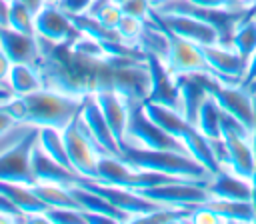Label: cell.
Returning <instances> with one entry per match:
<instances>
[{
  "label": "cell",
  "instance_id": "cell-1",
  "mask_svg": "<svg viewBox=\"0 0 256 224\" xmlns=\"http://www.w3.org/2000/svg\"><path fill=\"white\" fill-rule=\"evenodd\" d=\"M40 58L36 68L44 88L86 98L106 90L118 92L130 106L144 102L150 88L146 60L112 54H86L70 40L50 42L38 36Z\"/></svg>",
  "mask_w": 256,
  "mask_h": 224
},
{
  "label": "cell",
  "instance_id": "cell-2",
  "mask_svg": "<svg viewBox=\"0 0 256 224\" xmlns=\"http://www.w3.org/2000/svg\"><path fill=\"white\" fill-rule=\"evenodd\" d=\"M0 106L6 112H10L16 118V122L36 128L52 126L62 130L80 114L84 98H76L54 88H40L24 96H12Z\"/></svg>",
  "mask_w": 256,
  "mask_h": 224
},
{
  "label": "cell",
  "instance_id": "cell-3",
  "mask_svg": "<svg viewBox=\"0 0 256 224\" xmlns=\"http://www.w3.org/2000/svg\"><path fill=\"white\" fill-rule=\"evenodd\" d=\"M120 158H124L132 166L162 172L182 180L204 182L210 176L208 170L202 164H198L190 154L178 152V150H154V148H142V146L124 142L120 144Z\"/></svg>",
  "mask_w": 256,
  "mask_h": 224
},
{
  "label": "cell",
  "instance_id": "cell-4",
  "mask_svg": "<svg viewBox=\"0 0 256 224\" xmlns=\"http://www.w3.org/2000/svg\"><path fill=\"white\" fill-rule=\"evenodd\" d=\"M202 82L208 90V94L214 96L218 106L222 108L224 114L232 116L238 120L248 132H252L254 122H256V100L254 92L248 90L244 84H232L224 82L212 72H202Z\"/></svg>",
  "mask_w": 256,
  "mask_h": 224
},
{
  "label": "cell",
  "instance_id": "cell-5",
  "mask_svg": "<svg viewBox=\"0 0 256 224\" xmlns=\"http://www.w3.org/2000/svg\"><path fill=\"white\" fill-rule=\"evenodd\" d=\"M98 182L104 184H112V186H122V188H130V190H142V188H150L162 182H170V180H182V178H174L162 172H154V170H144L138 166H132L130 162H126L120 156H112V154H102L98 158Z\"/></svg>",
  "mask_w": 256,
  "mask_h": 224
},
{
  "label": "cell",
  "instance_id": "cell-6",
  "mask_svg": "<svg viewBox=\"0 0 256 224\" xmlns=\"http://www.w3.org/2000/svg\"><path fill=\"white\" fill-rule=\"evenodd\" d=\"M62 138H64V144H66V152H68L72 170L82 178L96 180V176H98V158L104 152L100 150V146L96 144L92 134L88 132L80 114L62 128Z\"/></svg>",
  "mask_w": 256,
  "mask_h": 224
},
{
  "label": "cell",
  "instance_id": "cell-7",
  "mask_svg": "<svg viewBox=\"0 0 256 224\" xmlns=\"http://www.w3.org/2000/svg\"><path fill=\"white\" fill-rule=\"evenodd\" d=\"M226 150V166L234 174L242 178H252L256 172V160L252 152V142H250V132L232 116L224 114L222 116V134H220Z\"/></svg>",
  "mask_w": 256,
  "mask_h": 224
},
{
  "label": "cell",
  "instance_id": "cell-8",
  "mask_svg": "<svg viewBox=\"0 0 256 224\" xmlns=\"http://www.w3.org/2000/svg\"><path fill=\"white\" fill-rule=\"evenodd\" d=\"M126 142L142 148H154V150H178L186 152L184 144L164 132L144 110L142 102H136L128 110V126H126ZM188 154V152H186Z\"/></svg>",
  "mask_w": 256,
  "mask_h": 224
},
{
  "label": "cell",
  "instance_id": "cell-9",
  "mask_svg": "<svg viewBox=\"0 0 256 224\" xmlns=\"http://www.w3.org/2000/svg\"><path fill=\"white\" fill-rule=\"evenodd\" d=\"M36 144H38V128L34 126L10 148L0 152V180L34 186L36 178L32 174V150Z\"/></svg>",
  "mask_w": 256,
  "mask_h": 224
},
{
  "label": "cell",
  "instance_id": "cell-10",
  "mask_svg": "<svg viewBox=\"0 0 256 224\" xmlns=\"http://www.w3.org/2000/svg\"><path fill=\"white\" fill-rule=\"evenodd\" d=\"M158 26L166 34V54L162 60L166 62L168 70L174 76L176 74H190V72H210V66L206 62V56H204V50L200 44L174 34L172 30H168L162 24H158Z\"/></svg>",
  "mask_w": 256,
  "mask_h": 224
},
{
  "label": "cell",
  "instance_id": "cell-11",
  "mask_svg": "<svg viewBox=\"0 0 256 224\" xmlns=\"http://www.w3.org/2000/svg\"><path fill=\"white\" fill-rule=\"evenodd\" d=\"M142 196L164 204V206H186V208H194L198 204H204L210 194L206 190V180L204 182H196V180H170V182H162L150 188H142L138 190Z\"/></svg>",
  "mask_w": 256,
  "mask_h": 224
},
{
  "label": "cell",
  "instance_id": "cell-12",
  "mask_svg": "<svg viewBox=\"0 0 256 224\" xmlns=\"http://www.w3.org/2000/svg\"><path fill=\"white\" fill-rule=\"evenodd\" d=\"M150 18L162 26H166L168 30H172L174 34L186 38V40H192L200 46H208V44H216L218 42V30L196 18V16H190V14H178V12H160L156 8L150 10Z\"/></svg>",
  "mask_w": 256,
  "mask_h": 224
},
{
  "label": "cell",
  "instance_id": "cell-13",
  "mask_svg": "<svg viewBox=\"0 0 256 224\" xmlns=\"http://www.w3.org/2000/svg\"><path fill=\"white\" fill-rule=\"evenodd\" d=\"M146 64L150 72V88H148L146 100L180 110V88H178L176 76L168 70L166 62L154 52H146Z\"/></svg>",
  "mask_w": 256,
  "mask_h": 224
},
{
  "label": "cell",
  "instance_id": "cell-14",
  "mask_svg": "<svg viewBox=\"0 0 256 224\" xmlns=\"http://www.w3.org/2000/svg\"><path fill=\"white\" fill-rule=\"evenodd\" d=\"M34 26H36V36L50 42H64L80 34L70 14L64 8H60L56 2H46L34 14Z\"/></svg>",
  "mask_w": 256,
  "mask_h": 224
},
{
  "label": "cell",
  "instance_id": "cell-15",
  "mask_svg": "<svg viewBox=\"0 0 256 224\" xmlns=\"http://www.w3.org/2000/svg\"><path fill=\"white\" fill-rule=\"evenodd\" d=\"M202 50H204L206 62L210 66V72L214 76H218L224 82H232V84L244 82L248 60H244L232 46H224V44L216 42V44L202 46Z\"/></svg>",
  "mask_w": 256,
  "mask_h": 224
},
{
  "label": "cell",
  "instance_id": "cell-16",
  "mask_svg": "<svg viewBox=\"0 0 256 224\" xmlns=\"http://www.w3.org/2000/svg\"><path fill=\"white\" fill-rule=\"evenodd\" d=\"M0 48L12 64H34L40 58V42L36 34L18 32L10 26H0Z\"/></svg>",
  "mask_w": 256,
  "mask_h": 224
},
{
  "label": "cell",
  "instance_id": "cell-17",
  "mask_svg": "<svg viewBox=\"0 0 256 224\" xmlns=\"http://www.w3.org/2000/svg\"><path fill=\"white\" fill-rule=\"evenodd\" d=\"M80 118L86 124L88 132L92 134V138L96 140V144L100 146V150L104 154H112V156H120V144L114 136V132L110 130L98 102L94 100V96H86L84 98V106L80 110Z\"/></svg>",
  "mask_w": 256,
  "mask_h": 224
},
{
  "label": "cell",
  "instance_id": "cell-18",
  "mask_svg": "<svg viewBox=\"0 0 256 224\" xmlns=\"http://www.w3.org/2000/svg\"><path fill=\"white\" fill-rule=\"evenodd\" d=\"M94 100L98 102V106H100V110H102L110 130L114 132L118 144H124L126 142V126H128L130 104L118 92H112V90L94 94Z\"/></svg>",
  "mask_w": 256,
  "mask_h": 224
},
{
  "label": "cell",
  "instance_id": "cell-19",
  "mask_svg": "<svg viewBox=\"0 0 256 224\" xmlns=\"http://www.w3.org/2000/svg\"><path fill=\"white\" fill-rule=\"evenodd\" d=\"M176 82L180 88V112L188 122H192L196 126L200 104L208 94V90L202 82V72L176 74Z\"/></svg>",
  "mask_w": 256,
  "mask_h": 224
},
{
  "label": "cell",
  "instance_id": "cell-20",
  "mask_svg": "<svg viewBox=\"0 0 256 224\" xmlns=\"http://www.w3.org/2000/svg\"><path fill=\"white\" fill-rule=\"evenodd\" d=\"M206 190L214 198H226V200H240L250 202V180L234 174L228 168H222L212 176V180H206Z\"/></svg>",
  "mask_w": 256,
  "mask_h": 224
},
{
  "label": "cell",
  "instance_id": "cell-21",
  "mask_svg": "<svg viewBox=\"0 0 256 224\" xmlns=\"http://www.w3.org/2000/svg\"><path fill=\"white\" fill-rule=\"evenodd\" d=\"M0 194L6 196L20 212H24L26 218H40L42 212L48 208V206L36 196L34 188L28 186V184L0 180Z\"/></svg>",
  "mask_w": 256,
  "mask_h": 224
},
{
  "label": "cell",
  "instance_id": "cell-22",
  "mask_svg": "<svg viewBox=\"0 0 256 224\" xmlns=\"http://www.w3.org/2000/svg\"><path fill=\"white\" fill-rule=\"evenodd\" d=\"M142 104H144L146 114H148L164 132H168L170 136H174V138L180 140V142H182V136L194 126L192 122H188V120L182 116L180 110H176V108H172V106L158 104V102H148V100H144Z\"/></svg>",
  "mask_w": 256,
  "mask_h": 224
},
{
  "label": "cell",
  "instance_id": "cell-23",
  "mask_svg": "<svg viewBox=\"0 0 256 224\" xmlns=\"http://www.w3.org/2000/svg\"><path fill=\"white\" fill-rule=\"evenodd\" d=\"M182 144H184L186 152H188L198 164H202V166L208 170L210 176H214L216 172L222 170V166H220V162H218V158H216V154H214V144H212V140H210L208 136H204L196 126H192V128L182 136Z\"/></svg>",
  "mask_w": 256,
  "mask_h": 224
},
{
  "label": "cell",
  "instance_id": "cell-24",
  "mask_svg": "<svg viewBox=\"0 0 256 224\" xmlns=\"http://www.w3.org/2000/svg\"><path fill=\"white\" fill-rule=\"evenodd\" d=\"M32 174L36 182H60V184H72L76 182V176H78L76 172L52 160L38 144L32 150Z\"/></svg>",
  "mask_w": 256,
  "mask_h": 224
},
{
  "label": "cell",
  "instance_id": "cell-25",
  "mask_svg": "<svg viewBox=\"0 0 256 224\" xmlns=\"http://www.w3.org/2000/svg\"><path fill=\"white\" fill-rule=\"evenodd\" d=\"M70 190L80 206V210H88V212H98V214H104L108 218H112L114 222H120V220H130V216L122 210H118L112 202H108L104 196H100L98 192L94 190H88L76 182L70 184Z\"/></svg>",
  "mask_w": 256,
  "mask_h": 224
},
{
  "label": "cell",
  "instance_id": "cell-26",
  "mask_svg": "<svg viewBox=\"0 0 256 224\" xmlns=\"http://www.w3.org/2000/svg\"><path fill=\"white\" fill-rule=\"evenodd\" d=\"M222 116H224V112L218 106V102L214 100V96L206 94V98L202 100L200 110H198L196 128L210 140H218L222 134Z\"/></svg>",
  "mask_w": 256,
  "mask_h": 224
},
{
  "label": "cell",
  "instance_id": "cell-27",
  "mask_svg": "<svg viewBox=\"0 0 256 224\" xmlns=\"http://www.w3.org/2000/svg\"><path fill=\"white\" fill-rule=\"evenodd\" d=\"M36 196L46 204L54 208H78V202L70 190V184H60V182H36L34 186Z\"/></svg>",
  "mask_w": 256,
  "mask_h": 224
},
{
  "label": "cell",
  "instance_id": "cell-28",
  "mask_svg": "<svg viewBox=\"0 0 256 224\" xmlns=\"http://www.w3.org/2000/svg\"><path fill=\"white\" fill-rule=\"evenodd\" d=\"M8 84L16 96H24L44 88L42 76L34 64H12L8 74Z\"/></svg>",
  "mask_w": 256,
  "mask_h": 224
},
{
  "label": "cell",
  "instance_id": "cell-29",
  "mask_svg": "<svg viewBox=\"0 0 256 224\" xmlns=\"http://www.w3.org/2000/svg\"><path fill=\"white\" fill-rule=\"evenodd\" d=\"M206 208L214 210L224 222L238 220V222H254V210L250 202H240V200H226V198H214L210 196L204 202Z\"/></svg>",
  "mask_w": 256,
  "mask_h": 224
},
{
  "label": "cell",
  "instance_id": "cell-30",
  "mask_svg": "<svg viewBox=\"0 0 256 224\" xmlns=\"http://www.w3.org/2000/svg\"><path fill=\"white\" fill-rule=\"evenodd\" d=\"M38 146H40L52 160H56V162L62 164L64 168L72 170V164H70V158H68V152H66V144H64V138H62V130L52 128V126L38 128ZM72 172H74V170H72Z\"/></svg>",
  "mask_w": 256,
  "mask_h": 224
},
{
  "label": "cell",
  "instance_id": "cell-31",
  "mask_svg": "<svg viewBox=\"0 0 256 224\" xmlns=\"http://www.w3.org/2000/svg\"><path fill=\"white\" fill-rule=\"evenodd\" d=\"M70 18H72V22H74V26H76V30H78L80 34H86V36L98 40L100 44L124 40V38L118 34V30H110V28L102 26L96 16H90V14H86V12H80V14H70Z\"/></svg>",
  "mask_w": 256,
  "mask_h": 224
},
{
  "label": "cell",
  "instance_id": "cell-32",
  "mask_svg": "<svg viewBox=\"0 0 256 224\" xmlns=\"http://www.w3.org/2000/svg\"><path fill=\"white\" fill-rule=\"evenodd\" d=\"M232 48L244 60H248L254 54V50H256V20L254 18L238 20L234 34H232Z\"/></svg>",
  "mask_w": 256,
  "mask_h": 224
},
{
  "label": "cell",
  "instance_id": "cell-33",
  "mask_svg": "<svg viewBox=\"0 0 256 224\" xmlns=\"http://www.w3.org/2000/svg\"><path fill=\"white\" fill-rule=\"evenodd\" d=\"M8 26L14 28V30H18V32L36 34L34 12L22 0H12L10 6H8Z\"/></svg>",
  "mask_w": 256,
  "mask_h": 224
},
{
  "label": "cell",
  "instance_id": "cell-34",
  "mask_svg": "<svg viewBox=\"0 0 256 224\" xmlns=\"http://www.w3.org/2000/svg\"><path fill=\"white\" fill-rule=\"evenodd\" d=\"M40 220L56 222V224H60V222H80V224L86 222L82 210H78V208H54V206H48L42 212Z\"/></svg>",
  "mask_w": 256,
  "mask_h": 224
},
{
  "label": "cell",
  "instance_id": "cell-35",
  "mask_svg": "<svg viewBox=\"0 0 256 224\" xmlns=\"http://www.w3.org/2000/svg\"><path fill=\"white\" fill-rule=\"evenodd\" d=\"M146 22H148V20H140V18L126 16V14H124L116 30H118V34H120L126 42H134V44H138V40H140L144 28H146Z\"/></svg>",
  "mask_w": 256,
  "mask_h": 224
},
{
  "label": "cell",
  "instance_id": "cell-36",
  "mask_svg": "<svg viewBox=\"0 0 256 224\" xmlns=\"http://www.w3.org/2000/svg\"><path fill=\"white\" fill-rule=\"evenodd\" d=\"M94 16L98 18V22H100L102 26H106V28H110V30H116L118 24H120V20H122V16H124V12H122V8H120L118 4L108 2V4L102 6Z\"/></svg>",
  "mask_w": 256,
  "mask_h": 224
},
{
  "label": "cell",
  "instance_id": "cell-37",
  "mask_svg": "<svg viewBox=\"0 0 256 224\" xmlns=\"http://www.w3.org/2000/svg\"><path fill=\"white\" fill-rule=\"evenodd\" d=\"M120 8H122V12L126 16L148 20L150 18V10H152V4H150V0H126Z\"/></svg>",
  "mask_w": 256,
  "mask_h": 224
},
{
  "label": "cell",
  "instance_id": "cell-38",
  "mask_svg": "<svg viewBox=\"0 0 256 224\" xmlns=\"http://www.w3.org/2000/svg\"><path fill=\"white\" fill-rule=\"evenodd\" d=\"M188 220H192V222H196V224H216V222H224V220H222L214 210L206 208L204 204L194 206V208L190 210Z\"/></svg>",
  "mask_w": 256,
  "mask_h": 224
},
{
  "label": "cell",
  "instance_id": "cell-39",
  "mask_svg": "<svg viewBox=\"0 0 256 224\" xmlns=\"http://www.w3.org/2000/svg\"><path fill=\"white\" fill-rule=\"evenodd\" d=\"M60 8H64L68 14H80V12H86L88 6L92 4V0H58L56 2Z\"/></svg>",
  "mask_w": 256,
  "mask_h": 224
},
{
  "label": "cell",
  "instance_id": "cell-40",
  "mask_svg": "<svg viewBox=\"0 0 256 224\" xmlns=\"http://www.w3.org/2000/svg\"><path fill=\"white\" fill-rule=\"evenodd\" d=\"M14 124H18V122H16V118L0 106V136H2V134H6Z\"/></svg>",
  "mask_w": 256,
  "mask_h": 224
},
{
  "label": "cell",
  "instance_id": "cell-41",
  "mask_svg": "<svg viewBox=\"0 0 256 224\" xmlns=\"http://www.w3.org/2000/svg\"><path fill=\"white\" fill-rule=\"evenodd\" d=\"M256 78V50H254V54L248 58V66H246V74H244V86H248L252 80Z\"/></svg>",
  "mask_w": 256,
  "mask_h": 224
},
{
  "label": "cell",
  "instance_id": "cell-42",
  "mask_svg": "<svg viewBox=\"0 0 256 224\" xmlns=\"http://www.w3.org/2000/svg\"><path fill=\"white\" fill-rule=\"evenodd\" d=\"M10 68H12V60H10V58L6 56V52L0 48V80H8Z\"/></svg>",
  "mask_w": 256,
  "mask_h": 224
},
{
  "label": "cell",
  "instance_id": "cell-43",
  "mask_svg": "<svg viewBox=\"0 0 256 224\" xmlns=\"http://www.w3.org/2000/svg\"><path fill=\"white\" fill-rule=\"evenodd\" d=\"M12 96H16V94H14V90L10 88L8 80H0V104L6 102V100H10Z\"/></svg>",
  "mask_w": 256,
  "mask_h": 224
},
{
  "label": "cell",
  "instance_id": "cell-44",
  "mask_svg": "<svg viewBox=\"0 0 256 224\" xmlns=\"http://www.w3.org/2000/svg\"><path fill=\"white\" fill-rule=\"evenodd\" d=\"M194 2L196 6H202V8H224V0H190Z\"/></svg>",
  "mask_w": 256,
  "mask_h": 224
},
{
  "label": "cell",
  "instance_id": "cell-45",
  "mask_svg": "<svg viewBox=\"0 0 256 224\" xmlns=\"http://www.w3.org/2000/svg\"><path fill=\"white\" fill-rule=\"evenodd\" d=\"M250 188H252L250 204H252V210H254V222H256V172H254V174H252V178H250Z\"/></svg>",
  "mask_w": 256,
  "mask_h": 224
},
{
  "label": "cell",
  "instance_id": "cell-46",
  "mask_svg": "<svg viewBox=\"0 0 256 224\" xmlns=\"http://www.w3.org/2000/svg\"><path fill=\"white\" fill-rule=\"evenodd\" d=\"M22 2H24V4H26V6L36 14V12H38V10H40L48 0H22Z\"/></svg>",
  "mask_w": 256,
  "mask_h": 224
},
{
  "label": "cell",
  "instance_id": "cell-47",
  "mask_svg": "<svg viewBox=\"0 0 256 224\" xmlns=\"http://www.w3.org/2000/svg\"><path fill=\"white\" fill-rule=\"evenodd\" d=\"M256 100V98H254ZM250 142H252V152H254V160H256V122H254V128L250 132Z\"/></svg>",
  "mask_w": 256,
  "mask_h": 224
},
{
  "label": "cell",
  "instance_id": "cell-48",
  "mask_svg": "<svg viewBox=\"0 0 256 224\" xmlns=\"http://www.w3.org/2000/svg\"><path fill=\"white\" fill-rule=\"evenodd\" d=\"M240 4H242V8H244V12H246V10H250V8H254V4H256V0H240Z\"/></svg>",
  "mask_w": 256,
  "mask_h": 224
},
{
  "label": "cell",
  "instance_id": "cell-49",
  "mask_svg": "<svg viewBox=\"0 0 256 224\" xmlns=\"http://www.w3.org/2000/svg\"><path fill=\"white\" fill-rule=\"evenodd\" d=\"M168 0H150V4H152V8H160V6H164Z\"/></svg>",
  "mask_w": 256,
  "mask_h": 224
},
{
  "label": "cell",
  "instance_id": "cell-50",
  "mask_svg": "<svg viewBox=\"0 0 256 224\" xmlns=\"http://www.w3.org/2000/svg\"><path fill=\"white\" fill-rule=\"evenodd\" d=\"M248 90H250V92H254V94H256V78H254V80H252V82H250V84H248Z\"/></svg>",
  "mask_w": 256,
  "mask_h": 224
},
{
  "label": "cell",
  "instance_id": "cell-51",
  "mask_svg": "<svg viewBox=\"0 0 256 224\" xmlns=\"http://www.w3.org/2000/svg\"><path fill=\"white\" fill-rule=\"evenodd\" d=\"M112 2H114V4H118V6H122V4L126 2V0H112Z\"/></svg>",
  "mask_w": 256,
  "mask_h": 224
},
{
  "label": "cell",
  "instance_id": "cell-52",
  "mask_svg": "<svg viewBox=\"0 0 256 224\" xmlns=\"http://www.w3.org/2000/svg\"><path fill=\"white\" fill-rule=\"evenodd\" d=\"M48 2H58V0H48Z\"/></svg>",
  "mask_w": 256,
  "mask_h": 224
},
{
  "label": "cell",
  "instance_id": "cell-53",
  "mask_svg": "<svg viewBox=\"0 0 256 224\" xmlns=\"http://www.w3.org/2000/svg\"><path fill=\"white\" fill-rule=\"evenodd\" d=\"M6 2H8V4H10V2H12V0H6Z\"/></svg>",
  "mask_w": 256,
  "mask_h": 224
},
{
  "label": "cell",
  "instance_id": "cell-54",
  "mask_svg": "<svg viewBox=\"0 0 256 224\" xmlns=\"http://www.w3.org/2000/svg\"><path fill=\"white\" fill-rule=\"evenodd\" d=\"M252 18H254V20H256V14H254V16H252Z\"/></svg>",
  "mask_w": 256,
  "mask_h": 224
},
{
  "label": "cell",
  "instance_id": "cell-55",
  "mask_svg": "<svg viewBox=\"0 0 256 224\" xmlns=\"http://www.w3.org/2000/svg\"><path fill=\"white\" fill-rule=\"evenodd\" d=\"M254 98H256V94H254Z\"/></svg>",
  "mask_w": 256,
  "mask_h": 224
}]
</instances>
